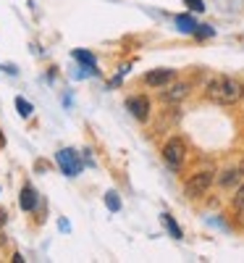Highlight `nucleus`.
Instances as JSON below:
<instances>
[{
	"label": "nucleus",
	"mask_w": 244,
	"mask_h": 263,
	"mask_svg": "<svg viewBox=\"0 0 244 263\" xmlns=\"http://www.w3.org/2000/svg\"><path fill=\"white\" fill-rule=\"evenodd\" d=\"M239 171H241V177H244V161H241V163H239Z\"/></svg>",
	"instance_id": "obj_20"
},
{
	"label": "nucleus",
	"mask_w": 244,
	"mask_h": 263,
	"mask_svg": "<svg viewBox=\"0 0 244 263\" xmlns=\"http://www.w3.org/2000/svg\"><path fill=\"white\" fill-rule=\"evenodd\" d=\"M160 221H163V227L171 232V237H173V239H181V237H184V234H181V227L173 221V216H168V213H160Z\"/></svg>",
	"instance_id": "obj_10"
},
{
	"label": "nucleus",
	"mask_w": 244,
	"mask_h": 263,
	"mask_svg": "<svg viewBox=\"0 0 244 263\" xmlns=\"http://www.w3.org/2000/svg\"><path fill=\"white\" fill-rule=\"evenodd\" d=\"M208 98L213 103H220V105H231L241 98V84L231 77H213L208 82Z\"/></svg>",
	"instance_id": "obj_1"
},
{
	"label": "nucleus",
	"mask_w": 244,
	"mask_h": 263,
	"mask_svg": "<svg viewBox=\"0 0 244 263\" xmlns=\"http://www.w3.org/2000/svg\"><path fill=\"white\" fill-rule=\"evenodd\" d=\"M239 177H241V171H239V168H229V171H223V177H220L218 182H220V187H231Z\"/></svg>",
	"instance_id": "obj_12"
},
{
	"label": "nucleus",
	"mask_w": 244,
	"mask_h": 263,
	"mask_svg": "<svg viewBox=\"0 0 244 263\" xmlns=\"http://www.w3.org/2000/svg\"><path fill=\"white\" fill-rule=\"evenodd\" d=\"M194 34H199V37H208V34H213V29H210V27H202V29H197Z\"/></svg>",
	"instance_id": "obj_17"
},
{
	"label": "nucleus",
	"mask_w": 244,
	"mask_h": 263,
	"mask_svg": "<svg viewBox=\"0 0 244 263\" xmlns=\"http://www.w3.org/2000/svg\"><path fill=\"white\" fill-rule=\"evenodd\" d=\"M18 205H21V211H34L37 208V192L32 187H24L18 195Z\"/></svg>",
	"instance_id": "obj_8"
},
{
	"label": "nucleus",
	"mask_w": 244,
	"mask_h": 263,
	"mask_svg": "<svg viewBox=\"0 0 244 263\" xmlns=\"http://www.w3.org/2000/svg\"><path fill=\"white\" fill-rule=\"evenodd\" d=\"M213 171H197V174H192V177L187 179V184H184V195L187 197H202L208 190H210V184H213Z\"/></svg>",
	"instance_id": "obj_2"
},
{
	"label": "nucleus",
	"mask_w": 244,
	"mask_h": 263,
	"mask_svg": "<svg viewBox=\"0 0 244 263\" xmlns=\"http://www.w3.org/2000/svg\"><path fill=\"white\" fill-rule=\"evenodd\" d=\"M58 227H60L63 232H69V229H71V227H69V221H66V218H60V221H58Z\"/></svg>",
	"instance_id": "obj_18"
},
{
	"label": "nucleus",
	"mask_w": 244,
	"mask_h": 263,
	"mask_svg": "<svg viewBox=\"0 0 244 263\" xmlns=\"http://www.w3.org/2000/svg\"><path fill=\"white\" fill-rule=\"evenodd\" d=\"M126 108L131 111V116L139 119V121H147V116H150V100H147V98H142V95L129 98V100H126Z\"/></svg>",
	"instance_id": "obj_6"
},
{
	"label": "nucleus",
	"mask_w": 244,
	"mask_h": 263,
	"mask_svg": "<svg viewBox=\"0 0 244 263\" xmlns=\"http://www.w3.org/2000/svg\"><path fill=\"white\" fill-rule=\"evenodd\" d=\"M6 224V211H0V227Z\"/></svg>",
	"instance_id": "obj_19"
},
{
	"label": "nucleus",
	"mask_w": 244,
	"mask_h": 263,
	"mask_svg": "<svg viewBox=\"0 0 244 263\" xmlns=\"http://www.w3.org/2000/svg\"><path fill=\"white\" fill-rule=\"evenodd\" d=\"M231 203H234V208H236V211H244V184L236 190V195L231 197Z\"/></svg>",
	"instance_id": "obj_15"
},
{
	"label": "nucleus",
	"mask_w": 244,
	"mask_h": 263,
	"mask_svg": "<svg viewBox=\"0 0 244 263\" xmlns=\"http://www.w3.org/2000/svg\"><path fill=\"white\" fill-rule=\"evenodd\" d=\"M184 3H187L189 11H197V13H202V11H205V3H202V0H184Z\"/></svg>",
	"instance_id": "obj_16"
},
{
	"label": "nucleus",
	"mask_w": 244,
	"mask_h": 263,
	"mask_svg": "<svg viewBox=\"0 0 244 263\" xmlns=\"http://www.w3.org/2000/svg\"><path fill=\"white\" fill-rule=\"evenodd\" d=\"M55 161H58V166H60V171L66 174V177H79V171H82V161H79V156H76L74 150H69V147L58 150Z\"/></svg>",
	"instance_id": "obj_4"
},
{
	"label": "nucleus",
	"mask_w": 244,
	"mask_h": 263,
	"mask_svg": "<svg viewBox=\"0 0 244 263\" xmlns=\"http://www.w3.org/2000/svg\"><path fill=\"white\" fill-rule=\"evenodd\" d=\"M105 205H108V211H113V213H118L121 211V197H118V192H105Z\"/></svg>",
	"instance_id": "obj_11"
},
{
	"label": "nucleus",
	"mask_w": 244,
	"mask_h": 263,
	"mask_svg": "<svg viewBox=\"0 0 244 263\" xmlns=\"http://www.w3.org/2000/svg\"><path fill=\"white\" fill-rule=\"evenodd\" d=\"M184 156H187V147H184V140H179V137H173V140H168V142L163 145V161L168 163V168H173V171H179V168H181V163H184Z\"/></svg>",
	"instance_id": "obj_3"
},
{
	"label": "nucleus",
	"mask_w": 244,
	"mask_h": 263,
	"mask_svg": "<svg viewBox=\"0 0 244 263\" xmlns=\"http://www.w3.org/2000/svg\"><path fill=\"white\" fill-rule=\"evenodd\" d=\"M173 79H176L173 69H152L145 74V84H150V87H168Z\"/></svg>",
	"instance_id": "obj_5"
},
{
	"label": "nucleus",
	"mask_w": 244,
	"mask_h": 263,
	"mask_svg": "<svg viewBox=\"0 0 244 263\" xmlns=\"http://www.w3.org/2000/svg\"><path fill=\"white\" fill-rule=\"evenodd\" d=\"M176 24H179V29L181 32H187V34H194L197 32V21L192 18V16H187V13H181V16H176Z\"/></svg>",
	"instance_id": "obj_9"
},
{
	"label": "nucleus",
	"mask_w": 244,
	"mask_h": 263,
	"mask_svg": "<svg viewBox=\"0 0 244 263\" xmlns=\"http://www.w3.org/2000/svg\"><path fill=\"white\" fill-rule=\"evenodd\" d=\"M3 142H6V137H3V135H0V145H3Z\"/></svg>",
	"instance_id": "obj_21"
},
{
	"label": "nucleus",
	"mask_w": 244,
	"mask_h": 263,
	"mask_svg": "<svg viewBox=\"0 0 244 263\" xmlns=\"http://www.w3.org/2000/svg\"><path fill=\"white\" fill-rule=\"evenodd\" d=\"M74 58H76L79 63H84L87 69H95V55H92V53H87V50H74Z\"/></svg>",
	"instance_id": "obj_14"
},
{
	"label": "nucleus",
	"mask_w": 244,
	"mask_h": 263,
	"mask_svg": "<svg viewBox=\"0 0 244 263\" xmlns=\"http://www.w3.org/2000/svg\"><path fill=\"white\" fill-rule=\"evenodd\" d=\"M187 92H189V84L179 82V84H173L171 90H163V92H160V98H163L166 103H179L181 98H187Z\"/></svg>",
	"instance_id": "obj_7"
},
{
	"label": "nucleus",
	"mask_w": 244,
	"mask_h": 263,
	"mask_svg": "<svg viewBox=\"0 0 244 263\" xmlns=\"http://www.w3.org/2000/svg\"><path fill=\"white\" fill-rule=\"evenodd\" d=\"M16 111H18V116L21 119H29L32 116V105H29V100H24V98H16Z\"/></svg>",
	"instance_id": "obj_13"
}]
</instances>
